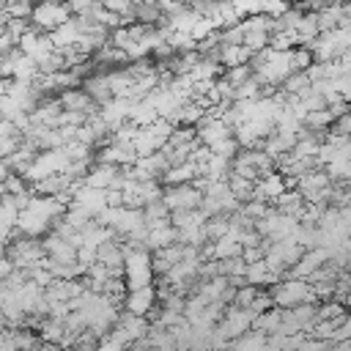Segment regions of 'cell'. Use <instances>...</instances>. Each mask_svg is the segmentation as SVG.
Listing matches in <instances>:
<instances>
[{
  "label": "cell",
  "mask_w": 351,
  "mask_h": 351,
  "mask_svg": "<svg viewBox=\"0 0 351 351\" xmlns=\"http://www.w3.org/2000/svg\"><path fill=\"white\" fill-rule=\"evenodd\" d=\"M271 299H274V307H282V310H291V307H299V304H318L315 293H313V285L307 280H282L277 282L274 288H269Z\"/></svg>",
  "instance_id": "6da1fadb"
},
{
  "label": "cell",
  "mask_w": 351,
  "mask_h": 351,
  "mask_svg": "<svg viewBox=\"0 0 351 351\" xmlns=\"http://www.w3.org/2000/svg\"><path fill=\"white\" fill-rule=\"evenodd\" d=\"M69 165H71V159H69L66 148L41 151V154L36 156V162L22 173V178L30 181V186H33V184H38V181H44V178H49V176H63V173L69 170Z\"/></svg>",
  "instance_id": "7a4b0ae2"
},
{
  "label": "cell",
  "mask_w": 351,
  "mask_h": 351,
  "mask_svg": "<svg viewBox=\"0 0 351 351\" xmlns=\"http://www.w3.org/2000/svg\"><path fill=\"white\" fill-rule=\"evenodd\" d=\"M71 19H74V16H71V11H69V3H49V0L38 3V5L33 8V16H30L33 27H38V30H44V33H55L58 27H63V25L71 22Z\"/></svg>",
  "instance_id": "3957f363"
},
{
  "label": "cell",
  "mask_w": 351,
  "mask_h": 351,
  "mask_svg": "<svg viewBox=\"0 0 351 351\" xmlns=\"http://www.w3.org/2000/svg\"><path fill=\"white\" fill-rule=\"evenodd\" d=\"M162 203H165L170 211H192V208H200V203H203V192H200L195 184L165 186V197H162Z\"/></svg>",
  "instance_id": "277c9868"
},
{
  "label": "cell",
  "mask_w": 351,
  "mask_h": 351,
  "mask_svg": "<svg viewBox=\"0 0 351 351\" xmlns=\"http://www.w3.org/2000/svg\"><path fill=\"white\" fill-rule=\"evenodd\" d=\"M288 192V181H285V176L282 173H266V176H261V181L255 184V192H252V200H258V203H277L282 195Z\"/></svg>",
  "instance_id": "5b68a950"
},
{
  "label": "cell",
  "mask_w": 351,
  "mask_h": 351,
  "mask_svg": "<svg viewBox=\"0 0 351 351\" xmlns=\"http://www.w3.org/2000/svg\"><path fill=\"white\" fill-rule=\"evenodd\" d=\"M156 307H159V291L154 285L143 288V291H129V296L123 302V310L132 315H140V318H148Z\"/></svg>",
  "instance_id": "8992f818"
},
{
  "label": "cell",
  "mask_w": 351,
  "mask_h": 351,
  "mask_svg": "<svg viewBox=\"0 0 351 351\" xmlns=\"http://www.w3.org/2000/svg\"><path fill=\"white\" fill-rule=\"evenodd\" d=\"M230 137H236V132H233L222 118H211V115H206L203 123L197 126V140H200V145L214 148L217 143L230 140Z\"/></svg>",
  "instance_id": "52a82bcc"
},
{
  "label": "cell",
  "mask_w": 351,
  "mask_h": 351,
  "mask_svg": "<svg viewBox=\"0 0 351 351\" xmlns=\"http://www.w3.org/2000/svg\"><path fill=\"white\" fill-rule=\"evenodd\" d=\"M326 261H329V252H326L324 247L307 250V252L299 258V263L288 271V277H293V280H310L321 266H326Z\"/></svg>",
  "instance_id": "ba28073f"
},
{
  "label": "cell",
  "mask_w": 351,
  "mask_h": 351,
  "mask_svg": "<svg viewBox=\"0 0 351 351\" xmlns=\"http://www.w3.org/2000/svg\"><path fill=\"white\" fill-rule=\"evenodd\" d=\"M132 107H134V101H129V99H112V101H107L104 107H99V118L110 126V132H115V129H121L123 123H129Z\"/></svg>",
  "instance_id": "9c48e42d"
},
{
  "label": "cell",
  "mask_w": 351,
  "mask_h": 351,
  "mask_svg": "<svg viewBox=\"0 0 351 351\" xmlns=\"http://www.w3.org/2000/svg\"><path fill=\"white\" fill-rule=\"evenodd\" d=\"M58 101L63 104V110H69V112H85L88 118L99 112V110H96V101L88 96V90H85V88L63 90V93H58Z\"/></svg>",
  "instance_id": "30bf717a"
},
{
  "label": "cell",
  "mask_w": 351,
  "mask_h": 351,
  "mask_svg": "<svg viewBox=\"0 0 351 351\" xmlns=\"http://www.w3.org/2000/svg\"><path fill=\"white\" fill-rule=\"evenodd\" d=\"M44 252H47V258L55 261V263H63V266L77 263V247H74L71 241L55 236V233L44 236Z\"/></svg>",
  "instance_id": "8fae6325"
},
{
  "label": "cell",
  "mask_w": 351,
  "mask_h": 351,
  "mask_svg": "<svg viewBox=\"0 0 351 351\" xmlns=\"http://www.w3.org/2000/svg\"><path fill=\"white\" fill-rule=\"evenodd\" d=\"M214 60L222 69H239V66H250L252 63V52L244 44H222Z\"/></svg>",
  "instance_id": "7c38bea8"
},
{
  "label": "cell",
  "mask_w": 351,
  "mask_h": 351,
  "mask_svg": "<svg viewBox=\"0 0 351 351\" xmlns=\"http://www.w3.org/2000/svg\"><path fill=\"white\" fill-rule=\"evenodd\" d=\"M74 206H80V208H85L93 219L107 208V192L104 189H90V186H82L77 195H74V200H71Z\"/></svg>",
  "instance_id": "4fadbf2b"
},
{
  "label": "cell",
  "mask_w": 351,
  "mask_h": 351,
  "mask_svg": "<svg viewBox=\"0 0 351 351\" xmlns=\"http://www.w3.org/2000/svg\"><path fill=\"white\" fill-rule=\"evenodd\" d=\"M118 176H121V167H112V165H93L90 173L85 176V186H90V189H104V192H107Z\"/></svg>",
  "instance_id": "5bb4252c"
},
{
  "label": "cell",
  "mask_w": 351,
  "mask_h": 351,
  "mask_svg": "<svg viewBox=\"0 0 351 351\" xmlns=\"http://www.w3.org/2000/svg\"><path fill=\"white\" fill-rule=\"evenodd\" d=\"M200 178V167L195 162H186V165H178V167H170L162 178L165 186H184V184H195Z\"/></svg>",
  "instance_id": "9a60e30c"
},
{
  "label": "cell",
  "mask_w": 351,
  "mask_h": 351,
  "mask_svg": "<svg viewBox=\"0 0 351 351\" xmlns=\"http://www.w3.org/2000/svg\"><path fill=\"white\" fill-rule=\"evenodd\" d=\"M230 173H233V162H230V159H222V156H217V154H211L208 162L200 167V176L208 178V181H228Z\"/></svg>",
  "instance_id": "2e32d148"
},
{
  "label": "cell",
  "mask_w": 351,
  "mask_h": 351,
  "mask_svg": "<svg viewBox=\"0 0 351 351\" xmlns=\"http://www.w3.org/2000/svg\"><path fill=\"white\" fill-rule=\"evenodd\" d=\"M282 318H285V310H282V307H271V310H266L263 315L255 318L252 332H261V335L271 337V335H277V332L282 329Z\"/></svg>",
  "instance_id": "e0dca14e"
},
{
  "label": "cell",
  "mask_w": 351,
  "mask_h": 351,
  "mask_svg": "<svg viewBox=\"0 0 351 351\" xmlns=\"http://www.w3.org/2000/svg\"><path fill=\"white\" fill-rule=\"evenodd\" d=\"M156 121H159V112H156V107H154L148 99L134 101L132 115H129V123H134L137 129H148V126H154Z\"/></svg>",
  "instance_id": "ac0fdd59"
},
{
  "label": "cell",
  "mask_w": 351,
  "mask_h": 351,
  "mask_svg": "<svg viewBox=\"0 0 351 351\" xmlns=\"http://www.w3.org/2000/svg\"><path fill=\"white\" fill-rule=\"evenodd\" d=\"M206 230H208V239L211 241H219L230 233V214H222V217H214L206 222Z\"/></svg>",
  "instance_id": "d6986e66"
},
{
  "label": "cell",
  "mask_w": 351,
  "mask_h": 351,
  "mask_svg": "<svg viewBox=\"0 0 351 351\" xmlns=\"http://www.w3.org/2000/svg\"><path fill=\"white\" fill-rule=\"evenodd\" d=\"M346 315H348V307L335 302V299L318 304V321H337V318H346Z\"/></svg>",
  "instance_id": "ffe728a7"
},
{
  "label": "cell",
  "mask_w": 351,
  "mask_h": 351,
  "mask_svg": "<svg viewBox=\"0 0 351 351\" xmlns=\"http://www.w3.org/2000/svg\"><path fill=\"white\" fill-rule=\"evenodd\" d=\"M261 296V288H255V285H244V288H239V293H236V302H233V307H241V310H250L252 307V302Z\"/></svg>",
  "instance_id": "44dd1931"
},
{
  "label": "cell",
  "mask_w": 351,
  "mask_h": 351,
  "mask_svg": "<svg viewBox=\"0 0 351 351\" xmlns=\"http://www.w3.org/2000/svg\"><path fill=\"white\" fill-rule=\"evenodd\" d=\"M313 63H315V55H313V49H307V47H299V49H293V69H296V71H307Z\"/></svg>",
  "instance_id": "7402d4cb"
},
{
  "label": "cell",
  "mask_w": 351,
  "mask_h": 351,
  "mask_svg": "<svg viewBox=\"0 0 351 351\" xmlns=\"http://www.w3.org/2000/svg\"><path fill=\"white\" fill-rule=\"evenodd\" d=\"M143 211H145V222H156V219H167V217L173 214V211H170V208H167V206H165L162 200H156V203H148V206H145Z\"/></svg>",
  "instance_id": "603a6c76"
},
{
  "label": "cell",
  "mask_w": 351,
  "mask_h": 351,
  "mask_svg": "<svg viewBox=\"0 0 351 351\" xmlns=\"http://www.w3.org/2000/svg\"><path fill=\"white\" fill-rule=\"evenodd\" d=\"M332 82H335L337 96H340L346 104H351V71H348V74H343V77H337V80H332Z\"/></svg>",
  "instance_id": "cb8c5ba5"
},
{
  "label": "cell",
  "mask_w": 351,
  "mask_h": 351,
  "mask_svg": "<svg viewBox=\"0 0 351 351\" xmlns=\"http://www.w3.org/2000/svg\"><path fill=\"white\" fill-rule=\"evenodd\" d=\"M329 346H332V343H326V340H315V337H307V340L302 343V348H299V351H329Z\"/></svg>",
  "instance_id": "d4e9b609"
},
{
  "label": "cell",
  "mask_w": 351,
  "mask_h": 351,
  "mask_svg": "<svg viewBox=\"0 0 351 351\" xmlns=\"http://www.w3.org/2000/svg\"><path fill=\"white\" fill-rule=\"evenodd\" d=\"M211 351H233V348H211Z\"/></svg>",
  "instance_id": "484cf974"
}]
</instances>
